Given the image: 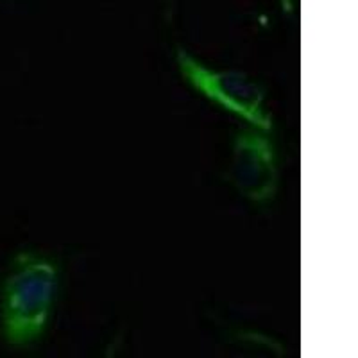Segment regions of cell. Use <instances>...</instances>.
I'll list each match as a JSON object with an SVG mask.
<instances>
[{
  "label": "cell",
  "mask_w": 358,
  "mask_h": 358,
  "mask_svg": "<svg viewBox=\"0 0 358 358\" xmlns=\"http://www.w3.org/2000/svg\"><path fill=\"white\" fill-rule=\"evenodd\" d=\"M57 292V271L36 255H20L4 281L0 299L2 334L13 348H27L41 337Z\"/></svg>",
  "instance_id": "cell-1"
},
{
  "label": "cell",
  "mask_w": 358,
  "mask_h": 358,
  "mask_svg": "<svg viewBox=\"0 0 358 358\" xmlns=\"http://www.w3.org/2000/svg\"><path fill=\"white\" fill-rule=\"evenodd\" d=\"M178 63L188 83L201 94L219 106L241 115L260 131H271V115L264 106V88L255 79L231 70L208 69L183 50L178 52Z\"/></svg>",
  "instance_id": "cell-2"
},
{
  "label": "cell",
  "mask_w": 358,
  "mask_h": 358,
  "mask_svg": "<svg viewBox=\"0 0 358 358\" xmlns=\"http://www.w3.org/2000/svg\"><path fill=\"white\" fill-rule=\"evenodd\" d=\"M229 179L233 187L255 203H267L278 187L276 156L265 134L245 131L233 145Z\"/></svg>",
  "instance_id": "cell-3"
}]
</instances>
